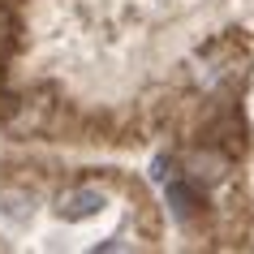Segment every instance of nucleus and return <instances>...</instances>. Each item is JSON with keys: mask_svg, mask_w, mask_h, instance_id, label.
<instances>
[{"mask_svg": "<svg viewBox=\"0 0 254 254\" xmlns=\"http://www.w3.org/2000/svg\"><path fill=\"white\" fill-rule=\"evenodd\" d=\"M99 207H104V194H99V190H69V194L56 198V215H61V220H86V215H95Z\"/></svg>", "mask_w": 254, "mask_h": 254, "instance_id": "obj_1", "label": "nucleus"}, {"mask_svg": "<svg viewBox=\"0 0 254 254\" xmlns=\"http://www.w3.org/2000/svg\"><path fill=\"white\" fill-rule=\"evenodd\" d=\"M168 202H173L177 220H194L207 207V194H202L198 181H177V186H168Z\"/></svg>", "mask_w": 254, "mask_h": 254, "instance_id": "obj_2", "label": "nucleus"}, {"mask_svg": "<svg viewBox=\"0 0 254 254\" xmlns=\"http://www.w3.org/2000/svg\"><path fill=\"white\" fill-rule=\"evenodd\" d=\"M211 134H215L211 142H215V147H224L228 155H241V151H246V129H241V117L233 112V108L211 125Z\"/></svg>", "mask_w": 254, "mask_h": 254, "instance_id": "obj_3", "label": "nucleus"}, {"mask_svg": "<svg viewBox=\"0 0 254 254\" xmlns=\"http://www.w3.org/2000/svg\"><path fill=\"white\" fill-rule=\"evenodd\" d=\"M4 220H13V224H26L30 220V194H4Z\"/></svg>", "mask_w": 254, "mask_h": 254, "instance_id": "obj_4", "label": "nucleus"}, {"mask_svg": "<svg viewBox=\"0 0 254 254\" xmlns=\"http://www.w3.org/2000/svg\"><path fill=\"white\" fill-rule=\"evenodd\" d=\"M168 168H173V160H168V155H155V164H151V177H155V181H168Z\"/></svg>", "mask_w": 254, "mask_h": 254, "instance_id": "obj_5", "label": "nucleus"}]
</instances>
